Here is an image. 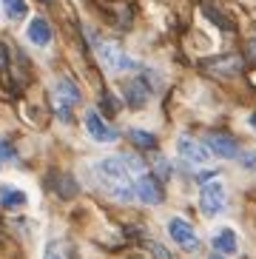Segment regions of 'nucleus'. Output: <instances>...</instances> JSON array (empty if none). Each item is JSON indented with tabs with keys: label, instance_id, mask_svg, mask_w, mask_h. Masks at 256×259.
<instances>
[{
	"label": "nucleus",
	"instance_id": "1",
	"mask_svg": "<svg viewBox=\"0 0 256 259\" xmlns=\"http://www.w3.org/2000/svg\"><path fill=\"white\" fill-rule=\"evenodd\" d=\"M134 174H143V162L131 157V154H114V157H103L97 162V177L117 199L128 202L137 197L134 188Z\"/></svg>",
	"mask_w": 256,
	"mask_h": 259
},
{
	"label": "nucleus",
	"instance_id": "2",
	"mask_svg": "<svg viewBox=\"0 0 256 259\" xmlns=\"http://www.w3.org/2000/svg\"><path fill=\"white\" fill-rule=\"evenodd\" d=\"M80 103V92H77V85L68 80V77H60L57 85H54V94H52V106L57 111L60 120H71V108Z\"/></svg>",
	"mask_w": 256,
	"mask_h": 259
},
{
	"label": "nucleus",
	"instance_id": "3",
	"mask_svg": "<svg viewBox=\"0 0 256 259\" xmlns=\"http://www.w3.org/2000/svg\"><path fill=\"white\" fill-rule=\"evenodd\" d=\"M225 185L219 183V180H211V183H202L199 188V208H202L205 217H217L222 208H225Z\"/></svg>",
	"mask_w": 256,
	"mask_h": 259
},
{
	"label": "nucleus",
	"instance_id": "4",
	"mask_svg": "<svg viewBox=\"0 0 256 259\" xmlns=\"http://www.w3.org/2000/svg\"><path fill=\"white\" fill-rule=\"evenodd\" d=\"M168 236L180 245L182 251H196V248H199V236H196L194 225H191L188 220H182V217L168 220Z\"/></svg>",
	"mask_w": 256,
	"mask_h": 259
},
{
	"label": "nucleus",
	"instance_id": "5",
	"mask_svg": "<svg viewBox=\"0 0 256 259\" xmlns=\"http://www.w3.org/2000/svg\"><path fill=\"white\" fill-rule=\"evenodd\" d=\"M94 49H97V57L100 63L106 66L108 71H120V69H137V63L128 57V54H122L117 46H111V43H100V40H94Z\"/></svg>",
	"mask_w": 256,
	"mask_h": 259
},
{
	"label": "nucleus",
	"instance_id": "6",
	"mask_svg": "<svg viewBox=\"0 0 256 259\" xmlns=\"http://www.w3.org/2000/svg\"><path fill=\"white\" fill-rule=\"evenodd\" d=\"M83 125L86 131H89V137H94L97 143H114V140L120 137L117 134V128H111V122L103 120V114L100 111H94V108H89L83 117Z\"/></svg>",
	"mask_w": 256,
	"mask_h": 259
},
{
	"label": "nucleus",
	"instance_id": "7",
	"mask_svg": "<svg viewBox=\"0 0 256 259\" xmlns=\"http://www.w3.org/2000/svg\"><path fill=\"white\" fill-rule=\"evenodd\" d=\"M177 154H180L185 162H191V165H205L208 157H211V151H208L202 143H196L194 137H188V134H182V137L177 140Z\"/></svg>",
	"mask_w": 256,
	"mask_h": 259
},
{
	"label": "nucleus",
	"instance_id": "8",
	"mask_svg": "<svg viewBox=\"0 0 256 259\" xmlns=\"http://www.w3.org/2000/svg\"><path fill=\"white\" fill-rule=\"evenodd\" d=\"M134 188H137V199L145 202V205H159V202L165 199L162 185L157 183V177H151V174H140V177H137Z\"/></svg>",
	"mask_w": 256,
	"mask_h": 259
},
{
	"label": "nucleus",
	"instance_id": "9",
	"mask_svg": "<svg viewBox=\"0 0 256 259\" xmlns=\"http://www.w3.org/2000/svg\"><path fill=\"white\" fill-rule=\"evenodd\" d=\"M205 145H208V151L222 157V160H234L239 157V145L231 134H222V131H211L208 137H205Z\"/></svg>",
	"mask_w": 256,
	"mask_h": 259
},
{
	"label": "nucleus",
	"instance_id": "10",
	"mask_svg": "<svg viewBox=\"0 0 256 259\" xmlns=\"http://www.w3.org/2000/svg\"><path fill=\"white\" fill-rule=\"evenodd\" d=\"M122 97L131 108H143L151 97V85L145 83L143 77H134V80H125L122 83Z\"/></svg>",
	"mask_w": 256,
	"mask_h": 259
},
{
	"label": "nucleus",
	"instance_id": "11",
	"mask_svg": "<svg viewBox=\"0 0 256 259\" xmlns=\"http://www.w3.org/2000/svg\"><path fill=\"white\" fill-rule=\"evenodd\" d=\"M211 242H214V251L225 253V256H234V253L239 251V236H236L234 228H219Z\"/></svg>",
	"mask_w": 256,
	"mask_h": 259
},
{
	"label": "nucleus",
	"instance_id": "12",
	"mask_svg": "<svg viewBox=\"0 0 256 259\" xmlns=\"http://www.w3.org/2000/svg\"><path fill=\"white\" fill-rule=\"evenodd\" d=\"M49 188L57 194L60 199H71L77 194V185H74V180L71 177H66V174H60V171H54V174H49Z\"/></svg>",
	"mask_w": 256,
	"mask_h": 259
},
{
	"label": "nucleus",
	"instance_id": "13",
	"mask_svg": "<svg viewBox=\"0 0 256 259\" xmlns=\"http://www.w3.org/2000/svg\"><path fill=\"white\" fill-rule=\"evenodd\" d=\"M29 40L34 46H49L52 43V26L46 17H34L29 23Z\"/></svg>",
	"mask_w": 256,
	"mask_h": 259
},
{
	"label": "nucleus",
	"instance_id": "14",
	"mask_svg": "<svg viewBox=\"0 0 256 259\" xmlns=\"http://www.w3.org/2000/svg\"><path fill=\"white\" fill-rule=\"evenodd\" d=\"M29 202V197H26V191H20L17 185H0V205L3 208H23Z\"/></svg>",
	"mask_w": 256,
	"mask_h": 259
},
{
	"label": "nucleus",
	"instance_id": "15",
	"mask_svg": "<svg viewBox=\"0 0 256 259\" xmlns=\"http://www.w3.org/2000/svg\"><path fill=\"white\" fill-rule=\"evenodd\" d=\"M205 69L211 71V74H217V77H231V74H236V71L242 69V60L239 57H222V60H211Z\"/></svg>",
	"mask_w": 256,
	"mask_h": 259
},
{
	"label": "nucleus",
	"instance_id": "16",
	"mask_svg": "<svg viewBox=\"0 0 256 259\" xmlns=\"http://www.w3.org/2000/svg\"><path fill=\"white\" fill-rule=\"evenodd\" d=\"M202 15H208V17H211V20L219 26V29H225V31H234V20L222 15V12H219L217 6H214V3H202Z\"/></svg>",
	"mask_w": 256,
	"mask_h": 259
},
{
	"label": "nucleus",
	"instance_id": "17",
	"mask_svg": "<svg viewBox=\"0 0 256 259\" xmlns=\"http://www.w3.org/2000/svg\"><path fill=\"white\" fill-rule=\"evenodd\" d=\"M68 256V248L63 239H49L43 248V259H66Z\"/></svg>",
	"mask_w": 256,
	"mask_h": 259
},
{
	"label": "nucleus",
	"instance_id": "18",
	"mask_svg": "<svg viewBox=\"0 0 256 259\" xmlns=\"http://www.w3.org/2000/svg\"><path fill=\"white\" fill-rule=\"evenodd\" d=\"M131 143H134L137 148H143V151L157 148V140H154V134H148V131H140V128L131 131Z\"/></svg>",
	"mask_w": 256,
	"mask_h": 259
},
{
	"label": "nucleus",
	"instance_id": "19",
	"mask_svg": "<svg viewBox=\"0 0 256 259\" xmlns=\"http://www.w3.org/2000/svg\"><path fill=\"white\" fill-rule=\"evenodd\" d=\"M3 9H6V15L12 17V20H20V17H26V12H29L26 0H3Z\"/></svg>",
	"mask_w": 256,
	"mask_h": 259
},
{
	"label": "nucleus",
	"instance_id": "20",
	"mask_svg": "<svg viewBox=\"0 0 256 259\" xmlns=\"http://www.w3.org/2000/svg\"><path fill=\"white\" fill-rule=\"evenodd\" d=\"M15 160H17L15 145H9V140H0V168H3V162H15Z\"/></svg>",
	"mask_w": 256,
	"mask_h": 259
},
{
	"label": "nucleus",
	"instance_id": "21",
	"mask_svg": "<svg viewBox=\"0 0 256 259\" xmlns=\"http://www.w3.org/2000/svg\"><path fill=\"white\" fill-rule=\"evenodd\" d=\"M239 162H242V168H256V151H245V154H239Z\"/></svg>",
	"mask_w": 256,
	"mask_h": 259
},
{
	"label": "nucleus",
	"instance_id": "22",
	"mask_svg": "<svg viewBox=\"0 0 256 259\" xmlns=\"http://www.w3.org/2000/svg\"><path fill=\"white\" fill-rule=\"evenodd\" d=\"M6 66H9V49H6V43L0 40V71H6Z\"/></svg>",
	"mask_w": 256,
	"mask_h": 259
},
{
	"label": "nucleus",
	"instance_id": "23",
	"mask_svg": "<svg viewBox=\"0 0 256 259\" xmlns=\"http://www.w3.org/2000/svg\"><path fill=\"white\" fill-rule=\"evenodd\" d=\"M151 253H154V256H159V259H171V253H168L162 245H151Z\"/></svg>",
	"mask_w": 256,
	"mask_h": 259
},
{
	"label": "nucleus",
	"instance_id": "24",
	"mask_svg": "<svg viewBox=\"0 0 256 259\" xmlns=\"http://www.w3.org/2000/svg\"><path fill=\"white\" fill-rule=\"evenodd\" d=\"M103 108H106L108 114H114V111H117V103H114V97H103Z\"/></svg>",
	"mask_w": 256,
	"mask_h": 259
},
{
	"label": "nucleus",
	"instance_id": "25",
	"mask_svg": "<svg viewBox=\"0 0 256 259\" xmlns=\"http://www.w3.org/2000/svg\"><path fill=\"white\" fill-rule=\"evenodd\" d=\"M248 122H250V128L256 131V111H253V114H250V120H248Z\"/></svg>",
	"mask_w": 256,
	"mask_h": 259
},
{
	"label": "nucleus",
	"instance_id": "26",
	"mask_svg": "<svg viewBox=\"0 0 256 259\" xmlns=\"http://www.w3.org/2000/svg\"><path fill=\"white\" fill-rule=\"evenodd\" d=\"M250 57H256V40L250 43Z\"/></svg>",
	"mask_w": 256,
	"mask_h": 259
},
{
	"label": "nucleus",
	"instance_id": "27",
	"mask_svg": "<svg viewBox=\"0 0 256 259\" xmlns=\"http://www.w3.org/2000/svg\"><path fill=\"white\" fill-rule=\"evenodd\" d=\"M211 259H222V253H214V256Z\"/></svg>",
	"mask_w": 256,
	"mask_h": 259
},
{
	"label": "nucleus",
	"instance_id": "28",
	"mask_svg": "<svg viewBox=\"0 0 256 259\" xmlns=\"http://www.w3.org/2000/svg\"><path fill=\"white\" fill-rule=\"evenodd\" d=\"M43 3H52V0H43Z\"/></svg>",
	"mask_w": 256,
	"mask_h": 259
}]
</instances>
